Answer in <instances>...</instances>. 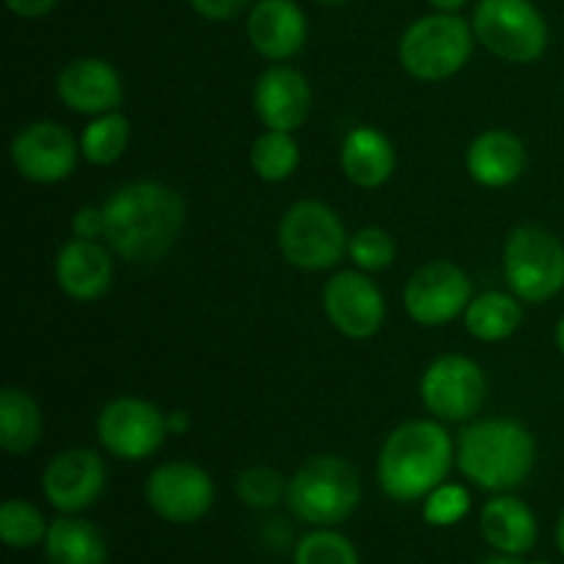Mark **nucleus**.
Returning a JSON list of instances; mask_svg holds the SVG:
<instances>
[{
	"instance_id": "1",
	"label": "nucleus",
	"mask_w": 564,
	"mask_h": 564,
	"mask_svg": "<svg viewBox=\"0 0 564 564\" xmlns=\"http://www.w3.org/2000/svg\"><path fill=\"white\" fill-rule=\"evenodd\" d=\"M105 207V242L130 264H154L171 253L185 229V198L163 182L141 180L121 185Z\"/></svg>"
},
{
	"instance_id": "2",
	"label": "nucleus",
	"mask_w": 564,
	"mask_h": 564,
	"mask_svg": "<svg viewBox=\"0 0 564 564\" xmlns=\"http://www.w3.org/2000/svg\"><path fill=\"white\" fill-rule=\"evenodd\" d=\"M455 463V441L433 419L405 422L386 438L378 457V482L400 505L427 499L446 482Z\"/></svg>"
},
{
	"instance_id": "3",
	"label": "nucleus",
	"mask_w": 564,
	"mask_h": 564,
	"mask_svg": "<svg viewBox=\"0 0 564 564\" xmlns=\"http://www.w3.org/2000/svg\"><path fill=\"white\" fill-rule=\"evenodd\" d=\"M534 457V435L516 419H485L468 424L455 444V463L463 477L490 494H507L527 482Z\"/></svg>"
},
{
	"instance_id": "4",
	"label": "nucleus",
	"mask_w": 564,
	"mask_h": 564,
	"mask_svg": "<svg viewBox=\"0 0 564 564\" xmlns=\"http://www.w3.org/2000/svg\"><path fill=\"white\" fill-rule=\"evenodd\" d=\"M358 505H361V479L345 457H312L292 474L286 485L290 512L314 529L347 521Z\"/></svg>"
},
{
	"instance_id": "5",
	"label": "nucleus",
	"mask_w": 564,
	"mask_h": 564,
	"mask_svg": "<svg viewBox=\"0 0 564 564\" xmlns=\"http://www.w3.org/2000/svg\"><path fill=\"white\" fill-rule=\"evenodd\" d=\"M474 39V28L457 14L419 17L400 39V64L422 83L449 80L471 58Z\"/></svg>"
},
{
	"instance_id": "6",
	"label": "nucleus",
	"mask_w": 564,
	"mask_h": 564,
	"mask_svg": "<svg viewBox=\"0 0 564 564\" xmlns=\"http://www.w3.org/2000/svg\"><path fill=\"white\" fill-rule=\"evenodd\" d=\"M471 28L477 42L507 64H534L549 47V25L532 0H479Z\"/></svg>"
},
{
	"instance_id": "7",
	"label": "nucleus",
	"mask_w": 564,
	"mask_h": 564,
	"mask_svg": "<svg viewBox=\"0 0 564 564\" xmlns=\"http://www.w3.org/2000/svg\"><path fill=\"white\" fill-rule=\"evenodd\" d=\"M279 251L297 270H330L347 257L350 235L323 202H297L279 220Z\"/></svg>"
},
{
	"instance_id": "8",
	"label": "nucleus",
	"mask_w": 564,
	"mask_h": 564,
	"mask_svg": "<svg viewBox=\"0 0 564 564\" xmlns=\"http://www.w3.org/2000/svg\"><path fill=\"white\" fill-rule=\"evenodd\" d=\"M505 279L523 303H545L564 290V246L545 226H518L505 242Z\"/></svg>"
},
{
	"instance_id": "9",
	"label": "nucleus",
	"mask_w": 564,
	"mask_h": 564,
	"mask_svg": "<svg viewBox=\"0 0 564 564\" xmlns=\"http://www.w3.org/2000/svg\"><path fill=\"white\" fill-rule=\"evenodd\" d=\"M419 397L438 422H471L485 405L488 380L468 356H441L419 380Z\"/></svg>"
},
{
	"instance_id": "10",
	"label": "nucleus",
	"mask_w": 564,
	"mask_h": 564,
	"mask_svg": "<svg viewBox=\"0 0 564 564\" xmlns=\"http://www.w3.org/2000/svg\"><path fill=\"white\" fill-rule=\"evenodd\" d=\"M169 435L165 413L141 397L110 400L97 416V438L119 460H147Z\"/></svg>"
},
{
	"instance_id": "11",
	"label": "nucleus",
	"mask_w": 564,
	"mask_h": 564,
	"mask_svg": "<svg viewBox=\"0 0 564 564\" xmlns=\"http://www.w3.org/2000/svg\"><path fill=\"white\" fill-rule=\"evenodd\" d=\"M471 281L455 262H427L408 279L402 303L408 317L422 328H441L463 317L471 303Z\"/></svg>"
},
{
	"instance_id": "12",
	"label": "nucleus",
	"mask_w": 564,
	"mask_h": 564,
	"mask_svg": "<svg viewBox=\"0 0 564 564\" xmlns=\"http://www.w3.org/2000/svg\"><path fill=\"white\" fill-rule=\"evenodd\" d=\"M323 312L347 339H372L386 323V297L364 270H341L323 290Z\"/></svg>"
},
{
	"instance_id": "13",
	"label": "nucleus",
	"mask_w": 564,
	"mask_h": 564,
	"mask_svg": "<svg viewBox=\"0 0 564 564\" xmlns=\"http://www.w3.org/2000/svg\"><path fill=\"white\" fill-rule=\"evenodd\" d=\"M149 507L169 523H196L213 510L215 485L202 466L187 460L163 463L147 479Z\"/></svg>"
},
{
	"instance_id": "14",
	"label": "nucleus",
	"mask_w": 564,
	"mask_h": 564,
	"mask_svg": "<svg viewBox=\"0 0 564 564\" xmlns=\"http://www.w3.org/2000/svg\"><path fill=\"white\" fill-rule=\"evenodd\" d=\"M80 143L58 121H31L11 141V163L36 185H55L75 171Z\"/></svg>"
},
{
	"instance_id": "15",
	"label": "nucleus",
	"mask_w": 564,
	"mask_h": 564,
	"mask_svg": "<svg viewBox=\"0 0 564 564\" xmlns=\"http://www.w3.org/2000/svg\"><path fill=\"white\" fill-rule=\"evenodd\" d=\"M105 479H108V471L99 452L75 446V449L58 452L47 463L42 474V494L50 507L64 516H77L102 496Z\"/></svg>"
},
{
	"instance_id": "16",
	"label": "nucleus",
	"mask_w": 564,
	"mask_h": 564,
	"mask_svg": "<svg viewBox=\"0 0 564 564\" xmlns=\"http://www.w3.org/2000/svg\"><path fill=\"white\" fill-rule=\"evenodd\" d=\"M55 94L61 102L80 116H102L119 110L124 102V86L113 64L105 58H75L55 77Z\"/></svg>"
},
{
	"instance_id": "17",
	"label": "nucleus",
	"mask_w": 564,
	"mask_h": 564,
	"mask_svg": "<svg viewBox=\"0 0 564 564\" xmlns=\"http://www.w3.org/2000/svg\"><path fill=\"white\" fill-rule=\"evenodd\" d=\"M253 110L268 130L295 132L312 110V86L306 75L284 64L264 69L253 86Z\"/></svg>"
},
{
	"instance_id": "18",
	"label": "nucleus",
	"mask_w": 564,
	"mask_h": 564,
	"mask_svg": "<svg viewBox=\"0 0 564 564\" xmlns=\"http://www.w3.org/2000/svg\"><path fill=\"white\" fill-rule=\"evenodd\" d=\"M248 42L262 58L286 61L306 44L308 22L295 0H259L248 14Z\"/></svg>"
},
{
	"instance_id": "19",
	"label": "nucleus",
	"mask_w": 564,
	"mask_h": 564,
	"mask_svg": "<svg viewBox=\"0 0 564 564\" xmlns=\"http://www.w3.org/2000/svg\"><path fill=\"white\" fill-rule=\"evenodd\" d=\"M55 281L61 292L72 301L94 303L113 284V262L110 251L99 240H75L64 242L55 257Z\"/></svg>"
},
{
	"instance_id": "20",
	"label": "nucleus",
	"mask_w": 564,
	"mask_h": 564,
	"mask_svg": "<svg viewBox=\"0 0 564 564\" xmlns=\"http://www.w3.org/2000/svg\"><path fill=\"white\" fill-rule=\"evenodd\" d=\"M466 171L477 185L499 191L527 171V147L516 132L485 130L466 149Z\"/></svg>"
},
{
	"instance_id": "21",
	"label": "nucleus",
	"mask_w": 564,
	"mask_h": 564,
	"mask_svg": "<svg viewBox=\"0 0 564 564\" xmlns=\"http://www.w3.org/2000/svg\"><path fill=\"white\" fill-rule=\"evenodd\" d=\"M341 171L361 191H375L391 180L397 169L394 143L375 127H356L341 143Z\"/></svg>"
},
{
	"instance_id": "22",
	"label": "nucleus",
	"mask_w": 564,
	"mask_h": 564,
	"mask_svg": "<svg viewBox=\"0 0 564 564\" xmlns=\"http://www.w3.org/2000/svg\"><path fill=\"white\" fill-rule=\"evenodd\" d=\"M479 529L490 549L507 556H523L538 543V518L532 507L510 494H501L482 507Z\"/></svg>"
},
{
	"instance_id": "23",
	"label": "nucleus",
	"mask_w": 564,
	"mask_h": 564,
	"mask_svg": "<svg viewBox=\"0 0 564 564\" xmlns=\"http://www.w3.org/2000/svg\"><path fill=\"white\" fill-rule=\"evenodd\" d=\"M44 554L50 564H105L108 545L94 523L64 516L50 523V532L44 538Z\"/></svg>"
},
{
	"instance_id": "24",
	"label": "nucleus",
	"mask_w": 564,
	"mask_h": 564,
	"mask_svg": "<svg viewBox=\"0 0 564 564\" xmlns=\"http://www.w3.org/2000/svg\"><path fill=\"white\" fill-rule=\"evenodd\" d=\"M42 408L28 391L6 386L0 391V446L9 455L22 457L42 438Z\"/></svg>"
},
{
	"instance_id": "25",
	"label": "nucleus",
	"mask_w": 564,
	"mask_h": 564,
	"mask_svg": "<svg viewBox=\"0 0 564 564\" xmlns=\"http://www.w3.org/2000/svg\"><path fill=\"white\" fill-rule=\"evenodd\" d=\"M523 301H518L512 292H482L471 297L463 323L466 330L477 341H505L521 328L523 323Z\"/></svg>"
},
{
	"instance_id": "26",
	"label": "nucleus",
	"mask_w": 564,
	"mask_h": 564,
	"mask_svg": "<svg viewBox=\"0 0 564 564\" xmlns=\"http://www.w3.org/2000/svg\"><path fill=\"white\" fill-rule=\"evenodd\" d=\"M130 119L119 110L94 116L80 135V154L91 165H113L130 147Z\"/></svg>"
},
{
	"instance_id": "27",
	"label": "nucleus",
	"mask_w": 564,
	"mask_h": 564,
	"mask_svg": "<svg viewBox=\"0 0 564 564\" xmlns=\"http://www.w3.org/2000/svg\"><path fill=\"white\" fill-rule=\"evenodd\" d=\"M301 165V147L284 130H264L251 147V169L264 182H284Z\"/></svg>"
},
{
	"instance_id": "28",
	"label": "nucleus",
	"mask_w": 564,
	"mask_h": 564,
	"mask_svg": "<svg viewBox=\"0 0 564 564\" xmlns=\"http://www.w3.org/2000/svg\"><path fill=\"white\" fill-rule=\"evenodd\" d=\"M50 532V523L44 521L42 510L31 501L9 499L0 507V538L9 549H33L44 543Z\"/></svg>"
},
{
	"instance_id": "29",
	"label": "nucleus",
	"mask_w": 564,
	"mask_h": 564,
	"mask_svg": "<svg viewBox=\"0 0 564 564\" xmlns=\"http://www.w3.org/2000/svg\"><path fill=\"white\" fill-rule=\"evenodd\" d=\"M295 564H358V551L345 534L323 527L297 540Z\"/></svg>"
},
{
	"instance_id": "30",
	"label": "nucleus",
	"mask_w": 564,
	"mask_h": 564,
	"mask_svg": "<svg viewBox=\"0 0 564 564\" xmlns=\"http://www.w3.org/2000/svg\"><path fill=\"white\" fill-rule=\"evenodd\" d=\"M286 479L270 466H251L235 479V494L251 510H273L286 501Z\"/></svg>"
},
{
	"instance_id": "31",
	"label": "nucleus",
	"mask_w": 564,
	"mask_h": 564,
	"mask_svg": "<svg viewBox=\"0 0 564 564\" xmlns=\"http://www.w3.org/2000/svg\"><path fill=\"white\" fill-rule=\"evenodd\" d=\"M347 257L352 259L358 270L364 273H380V270L391 268L397 259V242L380 226H364L356 235L350 237V246H347Z\"/></svg>"
},
{
	"instance_id": "32",
	"label": "nucleus",
	"mask_w": 564,
	"mask_h": 564,
	"mask_svg": "<svg viewBox=\"0 0 564 564\" xmlns=\"http://www.w3.org/2000/svg\"><path fill=\"white\" fill-rule=\"evenodd\" d=\"M468 510H471V499L460 485L444 482L424 499V521L430 527H455L468 516Z\"/></svg>"
},
{
	"instance_id": "33",
	"label": "nucleus",
	"mask_w": 564,
	"mask_h": 564,
	"mask_svg": "<svg viewBox=\"0 0 564 564\" xmlns=\"http://www.w3.org/2000/svg\"><path fill=\"white\" fill-rule=\"evenodd\" d=\"M187 3H191V9L196 11L198 17H204V20L229 22L237 20V17L248 9L251 0H187Z\"/></svg>"
},
{
	"instance_id": "34",
	"label": "nucleus",
	"mask_w": 564,
	"mask_h": 564,
	"mask_svg": "<svg viewBox=\"0 0 564 564\" xmlns=\"http://www.w3.org/2000/svg\"><path fill=\"white\" fill-rule=\"evenodd\" d=\"M72 231L80 240H105L108 220H105V207H80L72 215Z\"/></svg>"
},
{
	"instance_id": "35",
	"label": "nucleus",
	"mask_w": 564,
	"mask_h": 564,
	"mask_svg": "<svg viewBox=\"0 0 564 564\" xmlns=\"http://www.w3.org/2000/svg\"><path fill=\"white\" fill-rule=\"evenodd\" d=\"M58 0H6L11 14L22 17V20H39V17L50 14Z\"/></svg>"
},
{
	"instance_id": "36",
	"label": "nucleus",
	"mask_w": 564,
	"mask_h": 564,
	"mask_svg": "<svg viewBox=\"0 0 564 564\" xmlns=\"http://www.w3.org/2000/svg\"><path fill=\"white\" fill-rule=\"evenodd\" d=\"M165 424H169V435H185L191 430V416L187 411H171L165 413Z\"/></svg>"
},
{
	"instance_id": "37",
	"label": "nucleus",
	"mask_w": 564,
	"mask_h": 564,
	"mask_svg": "<svg viewBox=\"0 0 564 564\" xmlns=\"http://www.w3.org/2000/svg\"><path fill=\"white\" fill-rule=\"evenodd\" d=\"M466 3L468 0H430V6H433L435 11H446V14H457Z\"/></svg>"
},
{
	"instance_id": "38",
	"label": "nucleus",
	"mask_w": 564,
	"mask_h": 564,
	"mask_svg": "<svg viewBox=\"0 0 564 564\" xmlns=\"http://www.w3.org/2000/svg\"><path fill=\"white\" fill-rule=\"evenodd\" d=\"M482 564H523L518 556H507V554H499V556H490V560H485Z\"/></svg>"
},
{
	"instance_id": "39",
	"label": "nucleus",
	"mask_w": 564,
	"mask_h": 564,
	"mask_svg": "<svg viewBox=\"0 0 564 564\" xmlns=\"http://www.w3.org/2000/svg\"><path fill=\"white\" fill-rule=\"evenodd\" d=\"M556 549H560V554L564 556V510H562L560 521H556Z\"/></svg>"
},
{
	"instance_id": "40",
	"label": "nucleus",
	"mask_w": 564,
	"mask_h": 564,
	"mask_svg": "<svg viewBox=\"0 0 564 564\" xmlns=\"http://www.w3.org/2000/svg\"><path fill=\"white\" fill-rule=\"evenodd\" d=\"M554 339H556V347H560V352H562V358H564V314L560 317V323H556Z\"/></svg>"
},
{
	"instance_id": "41",
	"label": "nucleus",
	"mask_w": 564,
	"mask_h": 564,
	"mask_svg": "<svg viewBox=\"0 0 564 564\" xmlns=\"http://www.w3.org/2000/svg\"><path fill=\"white\" fill-rule=\"evenodd\" d=\"M317 3H323V6H341V3H347V0H317Z\"/></svg>"
},
{
	"instance_id": "42",
	"label": "nucleus",
	"mask_w": 564,
	"mask_h": 564,
	"mask_svg": "<svg viewBox=\"0 0 564 564\" xmlns=\"http://www.w3.org/2000/svg\"><path fill=\"white\" fill-rule=\"evenodd\" d=\"M529 564H551V562H543V560H540V562H529Z\"/></svg>"
}]
</instances>
